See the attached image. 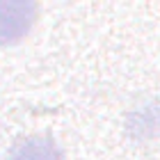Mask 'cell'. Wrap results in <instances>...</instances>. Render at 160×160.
I'll return each instance as SVG.
<instances>
[{
	"mask_svg": "<svg viewBox=\"0 0 160 160\" xmlns=\"http://www.w3.org/2000/svg\"><path fill=\"white\" fill-rule=\"evenodd\" d=\"M7 160H64V153L50 135H30L9 149Z\"/></svg>",
	"mask_w": 160,
	"mask_h": 160,
	"instance_id": "7a4b0ae2",
	"label": "cell"
},
{
	"mask_svg": "<svg viewBox=\"0 0 160 160\" xmlns=\"http://www.w3.org/2000/svg\"><path fill=\"white\" fill-rule=\"evenodd\" d=\"M37 5L30 0H0V46H12L32 30Z\"/></svg>",
	"mask_w": 160,
	"mask_h": 160,
	"instance_id": "6da1fadb",
	"label": "cell"
}]
</instances>
